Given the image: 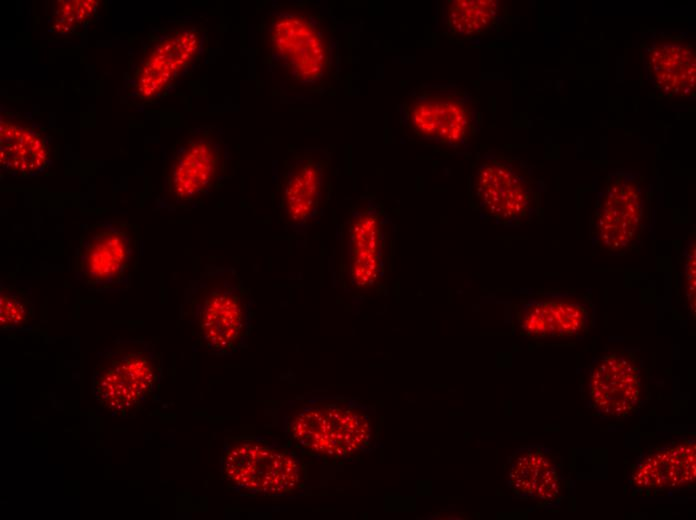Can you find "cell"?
<instances>
[{
    "label": "cell",
    "instance_id": "cell-1",
    "mask_svg": "<svg viewBox=\"0 0 696 520\" xmlns=\"http://www.w3.org/2000/svg\"><path fill=\"white\" fill-rule=\"evenodd\" d=\"M254 301L233 267L207 264L184 291L181 318L195 344L214 356L247 348Z\"/></svg>",
    "mask_w": 696,
    "mask_h": 520
},
{
    "label": "cell",
    "instance_id": "cell-2",
    "mask_svg": "<svg viewBox=\"0 0 696 520\" xmlns=\"http://www.w3.org/2000/svg\"><path fill=\"white\" fill-rule=\"evenodd\" d=\"M161 379V355L152 340L118 338L98 353L92 392L103 409L128 417L148 404Z\"/></svg>",
    "mask_w": 696,
    "mask_h": 520
},
{
    "label": "cell",
    "instance_id": "cell-3",
    "mask_svg": "<svg viewBox=\"0 0 696 520\" xmlns=\"http://www.w3.org/2000/svg\"><path fill=\"white\" fill-rule=\"evenodd\" d=\"M287 425L299 445L329 458H350L372 442L369 409L354 399L310 398L294 409Z\"/></svg>",
    "mask_w": 696,
    "mask_h": 520
},
{
    "label": "cell",
    "instance_id": "cell-4",
    "mask_svg": "<svg viewBox=\"0 0 696 520\" xmlns=\"http://www.w3.org/2000/svg\"><path fill=\"white\" fill-rule=\"evenodd\" d=\"M399 112L410 134L442 147L465 148L479 132L476 101L458 84H422L404 98Z\"/></svg>",
    "mask_w": 696,
    "mask_h": 520
},
{
    "label": "cell",
    "instance_id": "cell-5",
    "mask_svg": "<svg viewBox=\"0 0 696 520\" xmlns=\"http://www.w3.org/2000/svg\"><path fill=\"white\" fill-rule=\"evenodd\" d=\"M541 187L523 160L489 150L478 160L472 196L480 212L497 224L518 227L535 218Z\"/></svg>",
    "mask_w": 696,
    "mask_h": 520
},
{
    "label": "cell",
    "instance_id": "cell-6",
    "mask_svg": "<svg viewBox=\"0 0 696 520\" xmlns=\"http://www.w3.org/2000/svg\"><path fill=\"white\" fill-rule=\"evenodd\" d=\"M267 39L273 61L293 81L315 85L328 74L331 43L315 15L294 8L272 11Z\"/></svg>",
    "mask_w": 696,
    "mask_h": 520
},
{
    "label": "cell",
    "instance_id": "cell-7",
    "mask_svg": "<svg viewBox=\"0 0 696 520\" xmlns=\"http://www.w3.org/2000/svg\"><path fill=\"white\" fill-rule=\"evenodd\" d=\"M137 243L124 222L102 220L81 236L75 252V278L88 291L123 292L130 288Z\"/></svg>",
    "mask_w": 696,
    "mask_h": 520
},
{
    "label": "cell",
    "instance_id": "cell-8",
    "mask_svg": "<svg viewBox=\"0 0 696 520\" xmlns=\"http://www.w3.org/2000/svg\"><path fill=\"white\" fill-rule=\"evenodd\" d=\"M645 207L641 176L622 169L610 172L598 193L591 219L593 247L612 255L633 250L644 230Z\"/></svg>",
    "mask_w": 696,
    "mask_h": 520
},
{
    "label": "cell",
    "instance_id": "cell-9",
    "mask_svg": "<svg viewBox=\"0 0 696 520\" xmlns=\"http://www.w3.org/2000/svg\"><path fill=\"white\" fill-rule=\"evenodd\" d=\"M227 156L223 142L212 133L185 139L167 163L157 205L169 210L195 207L222 179Z\"/></svg>",
    "mask_w": 696,
    "mask_h": 520
},
{
    "label": "cell",
    "instance_id": "cell-10",
    "mask_svg": "<svg viewBox=\"0 0 696 520\" xmlns=\"http://www.w3.org/2000/svg\"><path fill=\"white\" fill-rule=\"evenodd\" d=\"M221 466L231 487L256 495H286L301 481L300 462L293 453L258 439L226 443Z\"/></svg>",
    "mask_w": 696,
    "mask_h": 520
},
{
    "label": "cell",
    "instance_id": "cell-11",
    "mask_svg": "<svg viewBox=\"0 0 696 520\" xmlns=\"http://www.w3.org/2000/svg\"><path fill=\"white\" fill-rule=\"evenodd\" d=\"M586 406L603 419H625L648 397L644 364L635 351L610 349L588 367Z\"/></svg>",
    "mask_w": 696,
    "mask_h": 520
},
{
    "label": "cell",
    "instance_id": "cell-12",
    "mask_svg": "<svg viewBox=\"0 0 696 520\" xmlns=\"http://www.w3.org/2000/svg\"><path fill=\"white\" fill-rule=\"evenodd\" d=\"M593 304L578 292H543L521 300L515 308L520 334L531 339L572 338L593 324Z\"/></svg>",
    "mask_w": 696,
    "mask_h": 520
},
{
    "label": "cell",
    "instance_id": "cell-13",
    "mask_svg": "<svg viewBox=\"0 0 696 520\" xmlns=\"http://www.w3.org/2000/svg\"><path fill=\"white\" fill-rule=\"evenodd\" d=\"M388 223L385 211L372 199L361 201L345 223L347 276L356 289H371L384 276Z\"/></svg>",
    "mask_w": 696,
    "mask_h": 520
},
{
    "label": "cell",
    "instance_id": "cell-14",
    "mask_svg": "<svg viewBox=\"0 0 696 520\" xmlns=\"http://www.w3.org/2000/svg\"><path fill=\"white\" fill-rule=\"evenodd\" d=\"M327 162L316 152L295 153L284 164L279 211L287 230L304 234L316 221L326 191Z\"/></svg>",
    "mask_w": 696,
    "mask_h": 520
},
{
    "label": "cell",
    "instance_id": "cell-15",
    "mask_svg": "<svg viewBox=\"0 0 696 520\" xmlns=\"http://www.w3.org/2000/svg\"><path fill=\"white\" fill-rule=\"evenodd\" d=\"M647 79L659 93L670 98H691L695 93V47L684 36L659 35L644 47Z\"/></svg>",
    "mask_w": 696,
    "mask_h": 520
},
{
    "label": "cell",
    "instance_id": "cell-16",
    "mask_svg": "<svg viewBox=\"0 0 696 520\" xmlns=\"http://www.w3.org/2000/svg\"><path fill=\"white\" fill-rule=\"evenodd\" d=\"M564 483L562 457L542 444L521 446L508 459L507 485L520 498L556 505Z\"/></svg>",
    "mask_w": 696,
    "mask_h": 520
},
{
    "label": "cell",
    "instance_id": "cell-17",
    "mask_svg": "<svg viewBox=\"0 0 696 520\" xmlns=\"http://www.w3.org/2000/svg\"><path fill=\"white\" fill-rule=\"evenodd\" d=\"M695 440L680 438L643 452L629 472L633 490L681 491L695 484Z\"/></svg>",
    "mask_w": 696,
    "mask_h": 520
},
{
    "label": "cell",
    "instance_id": "cell-18",
    "mask_svg": "<svg viewBox=\"0 0 696 520\" xmlns=\"http://www.w3.org/2000/svg\"><path fill=\"white\" fill-rule=\"evenodd\" d=\"M51 138L43 127L19 115L1 116V170L17 179L33 178L51 165Z\"/></svg>",
    "mask_w": 696,
    "mask_h": 520
},
{
    "label": "cell",
    "instance_id": "cell-19",
    "mask_svg": "<svg viewBox=\"0 0 696 520\" xmlns=\"http://www.w3.org/2000/svg\"><path fill=\"white\" fill-rule=\"evenodd\" d=\"M203 36L196 28L164 35L143 59L137 74V92L152 97L170 85L196 58Z\"/></svg>",
    "mask_w": 696,
    "mask_h": 520
},
{
    "label": "cell",
    "instance_id": "cell-20",
    "mask_svg": "<svg viewBox=\"0 0 696 520\" xmlns=\"http://www.w3.org/2000/svg\"><path fill=\"white\" fill-rule=\"evenodd\" d=\"M496 0H453L442 10V18L450 33L471 37L490 29L499 18Z\"/></svg>",
    "mask_w": 696,
    "mask_h": 520
},
{
    "label": "cell",
    "instance_id": "cell-21",
    "mask_svg": "<svg viewBox=\"0 0 696 520\" xmlns=\"http://www.w3.org/2000/svg\"><path fill=\"white\" fill-rule=\"evenodd\" d=\"M35 320V300L30 282L16 281L0 285V330L25 332Z\"/></svg>",
    "mask_w": 696,
    "mask_h": 520
},
{
    "label": "cell",
    "instance_id": "cell-22",
    "mask_svg": "<svg viewBox=\"0 0 696 520\" xmlns=\"http://www.w3.org/2000/svg\"><path fill=\"white\" fill-rule=\"evenodd\" d=\"M695 238H690L683 250L682 286L684 287L687 307L695 315Z\"/></svg>",
    "mask_w": 696,
    "mask_h": 520
}]
</instances>
